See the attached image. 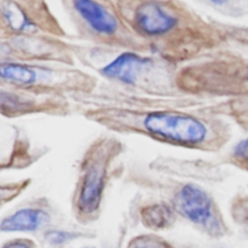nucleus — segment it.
Listing matches in <instances>:
<instances>
[{"mask_svg":"<svg viewBox=\"0 0 248 248\" xmlns=\"http://www.w3.org/2000/svg\"><path fill=\"white\" fill-rule=\"evenodd\" d=\"M140 223L150 231H161L170 227L173 221V211L165 202H148L137 211Z\"/></svg>","mask_w":248,"mask_h":248,"instance_id":"nucleus-11","label":"nucleus"},{"mask_svg":"<svg viewBox=\"0 0 248 248\" xmlns=\"http://www.w3.org/2000/svg\"><path fill=\"white\" fill-rule=\"evenodd\" d=\"M125 248H171L161 236L154 233H140L133 236Z\"/></svg>","mask_w":248,"mask_h":248,"instance_id":"nucleus-13","label":"nucleus"},{"mask_svg":"<svg viewBox=\"0 0 248 248\" xmlns=\"http://www.w3.org/2000/svg\"><path fill=\"white\" fill-rule=\"evenodd\" d=\"M210 2L214 3V4H217V5H224L226 4L229 0H209Z\"/></svg>","mask_w":248,"mask_h":248,"instance_id":"nucleus-16","label":"nucleus"},{"mask_svg":"<svg viewBox=\"0 0 248 248\" xmlns=\"http://www.w3.org/2000/svg\"><path fill=\"white\" fill-rule=\"evenodd\" d=\"M233 156L242 164L248 165V138L240 140L234 147Z\"/></svg>","mask_w":248,"mask_h":248,"instance_id":"nucleus-15","label":"nucleus"},{"mask_svg":"<svg viewBox=\"0 0 248 248\" xmlns=\"http://www.w3.org/2000/svg\"><path fill=\"white\" fill-rule=\"evenodd\" d=\"M67 95L0 87V115L15 118L33 113L66 115L71 111Z\"/></svg>","mask_w":248,"mask_h":248,"instance_id":"nucleus-6","label":"nucleus"},{"mask_svg":"<svg viewBox=\"0 0 248 248\" xmlns=\"http://www.w3.org/2000/svg\"><path fill=\"white\" fill-rule=\"evenodd\" d=\"M64 216L46 196H36L22 201L0 216V235L27 233L35 237L47 229L63 226Z\"/></svg>","mask_w":248,"mask_h":248,"instance_id":"nucleus-5","label":"nucleus"},{"mask_svg":"<svg viewBox=\"0 0 248 248\" xmlns=\"http://www.w3.org/2000/svg\"><path fill=\"white\" fill-rule=\"evenodd\" d=\"M48 151L47 147L34 145L17 126L0 121V172L28 169Z\"/></svg>","mask_w":248,"mask_h":248,"instance_id":"nucleus-7","label":"nucleus"},{"mask_svg":"<svg viewBox=\"0 0 248 248\" xmlns=\"http://www.w3.org/2000/svg\"><path fill=\"white\" fill-rule=\"evenodd\" d=\"M82 35L110 47L132 46L131 29L112 0H66Z\"/></svg>","mask_w":248,"mask_h":248,"instance_id":"nucleus-3","label":"nucleus"},{"mask_svg":"<svg viewBox=\"0 0 248 248\" xmlns=\"http://www.w3.org/2000/svg\"><path fill=\"white\" fill-rule=\"evenodd\" d=\"M96 237L97 232L95 230L86 227L71 229L63 226L47 229L36 236L41 247L46 248H66L72 242L81 239H95Z\"/></svg>","mask_w":248,"mask_h":248,"instance_id":"nucleus-10","label":"nucleus"},{"mask_svg":"<svg viewBox=\"0 0 248 248\" xmlns=\"http://www.w3.org/2000/svg\"><path fill=\"white\" fill-rule=\"evenodd\" d=\"M81 248H94V247H91V246H84V247H81Z\"/></svg>","mask_w":248,"mask_h":248,"instance_id":"nucleus-17","label":"nucleus"},{"mask_svg":"<svg viewBox=\"0 0 248 248\" xmlns=\"http://www.w3.org/2000/svg\"><path fill=\"white\" fill-rule=\"evenodd\" d=\"M124 150L118 139L101 136L82 153L71 197L72 216L78 225L88 227L100 220L110 181L124 172L123 168L115 166Z\"/></svg>","mask_w":248,"mask_h":248,"instance_id":"nucleus-1","label":"nucleus"},{"mask_svg":"<svg viewBox=\"0 0 248 248\" xmlns=\"http://www.w3.org/2000/svg\"><path fill=\"white\" fill-rule=\"evenodd\" d=\"M0 35L61 38L65 32L45 0H0Z\"/></svg>","mask_w":248,"mask_h":248,"instance_id":"nucleus-4","label":"nucleus"},{"mask_svg":"<svg viewBox=\"0 0 248 248\" xmlns=\"http://www.w3.org/2000/svg\"><path fill=\"white\" fill-rule=\"evenodd\" d=\"M52 62H0V87L39 93H91L97 85L95 77L72 67Z\"/></svg>","mask_w":248,"mask_h":248,"instance_id":"nucleus-2","label":"nucleus"},{"mask_svg":"<svg viewBox=\"0 0 248 248\" xmlns=\"http://www.w3.org/2000/svg\"><path fill=\"white\" fill-rule=\"evenodd\" d=\"M31 177L13 181H0V209L19 198L32 184Z\"/></svg>","mask_w":248,"mask_h":248,"instance_id":"nucleus-12","label":"nucleus"},{"mask_svg":"<svg viewBox=\"0 0 248 248\" xmlns=\"http://www.w3.org/2000/svg\"><path fill=\"white\" fill-rule=\"evenodd\" d=\"M0 248H42L39 242L30 237H13L4 241Z\"/></svg>","mask_w":248,"mask_h":248,"instance_id":"nucleus-14","label":"nucleus"},{"mask_svg":"<svg viewBox=\"0 0 248 248\" xmlns=\"http://www.w3.org/2000/svg\"><path fill=\"white\" fill-rule=\"evenodd\" d=\"M151 66L149 57L141 56L134 50H122L99 69L105 78L119 85H138Z\"/></svg>","mask_w":248,"mask_h":248,"instance_id":"nucleus-9","label":"nucleus"},{"mask_svg":"<svg viewBox=\"0 0 248 248\" xmlns=\"http://www.w3.org/2000/svg\"><path fill=\"white\" fill-rule=\"evenodd\" d=\"M172 205L179 214L211 233L217 234L221 231L222 226L218 223L213 201L200 186L185 184L174 195Z\"/></svg>","mask_w":248,"mask_h":248,"instance_id":"nucleus-8","label":"nucleus"}]
</instances>
